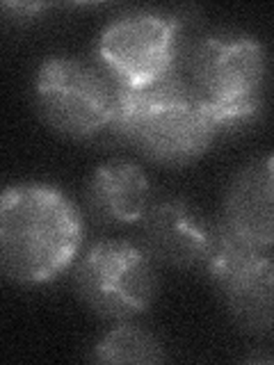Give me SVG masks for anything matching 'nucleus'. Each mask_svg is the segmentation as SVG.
<instances>
[{"label":"nucleus","instance_id":"obj_10","mask_svg":"<svg viewBox=\"0 0 274 365\" xmlns=\"http://www.w3.org/2000/svg\"><path fill=\"white\" fill-rule=\"evenodd\" d=\"M89 217L103 226H137L156 199L151 176L142 165L114 158L98 165L85 182Z\"/></svg>","mask_w":274,"mask_h":365},{"label":"nucleus","instance_id":"obj_6","mask_svg":"<svg viewBox=\"0 0 274 365\" xmlns=\"http://www.w3.org/2000/svg\"><path fill=\"white\" fill-rule=\"evenodd\" d=\"M181 19L160 9L114 16L96 39L98 64L123 89H144L178 71Z\"/></svg>","mask_w":274,"mask_h":365},{"label":"nucleus","instance_id":"obj_4","mask_svg":"<svg viewBox=\"0 0 274 365\" xmlns=\"http://www.w3.org/2000/svg\"><path fill=\"white\" fill-rule=\"evenodd\" d=\"M119 85L98 62L53 55L37 66L32 101L44 123L68 140L108 137L117 112Z\"/></svg>","mask_w":274,"mask_h":365},{"label":"nucleus","instance_id":"obj_9","mask_svg":"<svg viewBox=\"0 0 274 365\" xmlns=\"http://www.w3.org/2000/svg\"><path fill=\"white\" fill-rule=\"evenodd\" d=\"M224 231L240 242L270 251L274 245V201H272V155L265 153L247 163L231 178L222 201Z\"/></svg>","mask_w":274,"mask_h":365},{"label":"nucleus","instance_id":"obj_5","mask_svg":"<svg viewBox=\"0 0 274 365\" xmlns=\"http://www.w3.org/2000/svg\"><path fill=\"white\" fill-rule=\"evenodd\" d=\"M73 285L94 315L126 322L153 306L160 279L156 260L137 240L106 237L76 258Z\"/></svg>","mask_w":274,"mask_h":365},{"label":"nucleus","instance_id":"obj_7","mask_svg":"<svg viewBox=\"0 0 274 365\" xmlns=\"http://www.w3.org/2000/svg\"><path fill=\"white\" fill-rule=\"evenodd\" d=\"M203 269L240 329L251 336L272 334L274 265L270 251L240 242L217 222L215 242Z\"/></svg>","mask_w":274,"mask_h":365},{"label":"nucleus","instance_id":"obj_1","mask_svg":"<svg viewBox=\"0 0 274 365\" xmlns=\"http://www.w3.org/2000/svg\"><path fill=\"white\" fill-rule=\"evenodd\" d=\"M85 242V215L51 182H19L0 192V277L41 285L73 265Z\"/></svg>","mask_w":274,"mask_h":365},{"label":"nucleus","instance_id":"obj_3","mask_svg":"<svg viewBox=\"0 0 274 365\" xmlns=\"http://www.w3.org/2000/svg\"><path fill=\"white\" fill-rule=\"evenodd\" d=\"M186 80L220 133L240 128L265 103L268 51L249 34H208L190 51Z\"/></svg>","mask_w":274,"mask_h":365},{"label":"nucleus","instance_id":"obj_8","mask_svg":"<svg viewBox=\"0 0 274 365\" xmlns=\"http://www.w3.org/2000/svg\"><path fill=\"white\" fill-rule=\"evenodd\" d=\"M137 226V242L156 265L176 269H203L217 231V222L183 197L153 199Z\"/></svg>","mask_w":274,"mask_h":365},{"label":"nucleus","instance_id":"obj_2","mask_svg":"<svg viewBox=\"0 0 274 365\" xmlns=\"http://www.w3.org/2000/svg\"><path fill=\"white\" fill-rule=\"evenodd\" d=\"M220 128L183 73L144 89L119 87L110 135L160 167H188L208 151Z\"/></svg>","mask_w":274,"mask_h":365},{"label":"nucleus","instance_id":"obj_11","mask_svg":"<svg viewBox=\"0 0 274 365\" xmlns=\"http://www.w3.org/2000/svg\"><path fill=\"white\" fill-rule=\"evenodd\" d=\"M91 359L98 363H163L167 359L163 342L148 329L133 324L131 319L103 334L94 345Z\"/></svg>","mask_w":274,"mask_h":365}]
</instances>
